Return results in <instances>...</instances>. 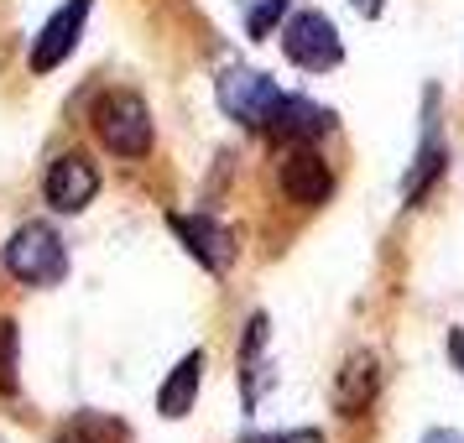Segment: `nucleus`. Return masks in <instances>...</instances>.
<instances>
[{
    "mask_svg": "<svg viewBox=\"0 0 464 443\" xmlns=\"http://www.w3.org/2000/svg\"><path fill=\"white\" fill-rule=\"evenodd\" d=\"M0 266H5V276H16L22 287H58L68 276V246L47 219H26L0 246Z\"/></svg>",
    "mask_w": 464,
    "mask_h": 443,
    "instance_id": "obj_1",
    "label": "nucleus"
},
{
    "mask_svg": "<svg viewBox=\"0 0 464 443\" xmlns=\"http://www.w3.org/2000/svg\"><path fill=\"white\" fill-rule=\"evenodd\" d=\"M94 136H100V147L110 157H121V162H141L157 141V130H151V110L141 94H130V89H110L105 100L94 105Z\"/></svg>",
    "mask_w": 464,
    "mask_h": 443,
    "instance_id": "obj_2",
    "label": "nucleus"
},
{
    "mask_svg": "<svg viewBox=\"0 0 464 443\" xmlns=\"http://www.w3.org/2000/svg\"><path fill=\"white\" fill-rule=\"evenodd\" d=\"M282 94H287V89L276 84L272 73L246 68V63H230L214 79V100H219V110H225L240 130H272V115H276V105H282Z\"/></svg>",
    "mask_w": 464,
    "mask_h": 443,
    "instance_id": "obj_3",
    "label": "nucleus"
},
{
    "mask_svg": "<svg viewBox=\"0 0 464 443\" xmlns=\"http://www.w3.org/2000/svg\"><path fill=\"white\" fill-rule=\"evenodd\" d=\"M282 58L303 73H334L344 63V43L324 11H297L282 22Z\"/></svg>",
    "mask_w": 464,
    "mask_h": 443,
    "instance_id": "obj_4",
    "label": "nucleus"
},
{
    "mask_svg": "<svg viewBox=\"0 0 464 443\" xmlns=\"http://www.w3.org/2000/svg\"><path fill=\"white\" fill-rule=\"evenodd\" d=\"M168 230L183 240V251H188L204 272L230 276L240 246H235V235H230L225 219H214V214H168Z\"/></svg>",
    "mask_w": 464,
    "mask_h": 443,
    "instance_id": "obj_5",
    "label": "nucleus"
},
{
    "mask_svg": "<svg viewBox=\"0 0 464 443\" xmlns=\"http://www.w3.org/2000/svg\"><path fill=\"white\" fill-rule=\"evenodd\" d=\"M89 11H94V0H68L63 11H53V16L43 22V32H37L32 53H26V68H32V73H53V68H58L68 53L79 47Z\"/></svg>",
    "mask_w": 464,
    "mask_h": 443,
    "instance_id": "obj_6",
    "label": "nucleus"
},
{
    "mask_svg": "<svg viewBox=\"0 0 464 443\" xmlns=\"http://www.w3.org/2000/svg\"><path fill=\"white\" fill-rule=\"evenodd\" d=\"M94 193H100V172H94V162H89L84 151H63V157L43 172V198L58 214L89 209V198H94Z\"/></svg>",
    "mask_w": 464,
    "mask_h": 443,
    "instance_id": "obj_7",
    "label": "nucleus"
},
{
    "mask_svg": "<svg viewBox=\"0 0 464 443\" xmlns=\"http://www.w3.org/2000/svg\"><path fill=\"white\" fill-rule=\"evenodd\" d=\"M276 188H282V198L297 204V209H318V204H329V193H334V172H329V162H324L318 151L297 147V151H287V162L276 172Z\"/></svg>",
    "mask_w": 464,
    "mask_h": 443,
    "instance_id": "obj_8",
    "label": "nucleus"
},
{
    "mask_svg": "<svg viewBox=\"0 0 464 443\" xmlns=\"http://www.w3.org/2000/svg\"><path fill=\"white\" fill-rule=\"evenodd\" d=\"M443 162H449V151H443V130H439V94H428V115H422L418 157H412V168H407V178H401V198H407V209H418L422 193H428V188L443 178Z\"/></svg>",
    "mask_w": 464,
    "mask_h": 443,
    "instance_id": "obj_9",
    "label": "nucleus"
},
{
    "mask_svg": "<svg viewBox=\"0 0 464 443\" xmlns=\"http://www.w3.org/2000/svg\"><path fill=\"white\" fill-rule=\"evenodd\" d=\"M334 126H339V115L314 105L308 94H282V105H276V115H272V136L276 141H293V147L324 141V136H334Z\"/></svg>",
    "mask_w": 464,
    "mask_h": 443,
    "instance_id": "obj_10",
    "label": "nucleus"
},
{
    "mask_svg": "<svg viewBox=\"0 0 464 443\" xmlns=\"http://www.w3.org/2000/svg\"><path fill=\"white\" fill-rule=\"evenodd\" d=\"M381 380H386V371H381L376 355H350V360H344V371L334 376V407L344 412V418L371 412V401H376Z\"/></svg>",
    "mask_w": 464,
    "mask_h": 443,
    "instance_id": "obj_11",
    "label": "nucleus"
},
{
    "mask_svg": "<svg viewBox=\"0 0 464 443\" xmlns=\"http://www.w3.org/2000/svg\"><path fill=\"white\" fill-rule=\"evenodd\" d=\"M266 339H272V329H266V313H251L246 318V334H240V397H246V407H256V401L266 397Z\"/></svg>",
    "mask_w": 464,
    "mask_h": 443,
    "instance_id": "obj_12",
    "label": "nucleus"
},
{
    "mask_svg": "<svg viewBox=\"0 0 464 443\" xmlns=\"http://www.w3.org/2000/svg\"><path fill=\"white\" fill-rule=\"evenodd\" d=\"M198 380H204V350H188L168 371V380L157 386V412L162 418H188L193 401H198Z\"/></svg>",
    "mask_w": 464,
    "mask_h": 443,
    "instance_id": "obj_13",
    "label": "nucleus"
},
{
    "mask_svg": "<svg viewBox=\"0 0 464 443\" xmlns=\"http://www.w3.org/2000/svg\"><path fill=\"white\" fill-rule=\"evenodd\" d=\"M22 391V329L16 318H0V397Z\"/></svg>",
    "mask_w": 464,
    "mask_h": 443,
    "instance_id": "obj_14",
    "label": "nucleus"
},
{
    "mask_svg": "<svg viewBox=\"0 0 464 443\" xmlns=\"http://www.w3.org/2000/svg\"><path fill=\"white\" fill-rule=\"evenodd\" d=\"M287 11H293V0H240V22H246V37H272L276 26L287 22Z\"/></svg>",
    "mask_w": 464,
    "mask_h": 443,
    "instance_id": "obj_15",
    "label": "nucleus"
},
{
    "mask_svg": "<svg viewBox=\"0 0 464 443\" xmlns=\"http://www.w3.org/2000/svg\"><path fill=\"white\" fill-rule=\"evenodd\" d=\"M240 443H318V433L308 428V433H246Z\"/></svg>",
    "mask_w": 464,
    "mask_h": 443,
    "instance_id": "obj_16",
    "label": "nucleus"
},
{
    "mask_svg": "<svg viewBox=\"0 0 464 443\" xmlns=\"http://www.w3.org/2000/svg\"><path fill=\"white\" fill-rule=\"evenodd\" d=\"M449 360H454V371L464 376V329H449Z\"/></svg>",
    "mask_w": 464,
    "mask_h": 443,
    "instance_id": "obj_17",
    "label": "nucleus"
},
{
    "mask_svg": "<svg viewBox=\"0 0 464 443\" xmlns=\"http://www.w3.org/2000/svg\"><path fill=\"white\" fill-rule=\"evenodd\" d=\"M422 443H464V433H459V428H428Z\"/></svg>",
    "mask_w": 464,
    "mask_h": 443,
    "instance_id": "obj_18",
    "label": "nucleus"
},
{
    "mask_svg": "<svg viewBox=\"0 0 464 443\" xmlns=\"http://www.w3.org/2000/svg\"><path fill=\"white\" fill-rule=\"evenodd\" d=\"M58 443H100V438L89 433L84 422H73V428H63V433H58Z\"/></svg>",
    "mask_w": 464,
    "mask_h": 443,
    "instance_id": "obj_19",
    "label": "nucleus"
},
{
    "mask_svg": "<svg viewBox=\"0 0 464 443\" xmlns=\"http://www.w3.org/2000/svg\"><path fill=\"white\" fill-rule=\"evenodd\" d=\"M350 5H355L360 16H381V5H386V0H350Z\"/></svg>",
    "mask_w": 464,
    "mask_h": 443,
    "instance_id": "obj_20",
    "label": "nucleus"
}]
</instances>
